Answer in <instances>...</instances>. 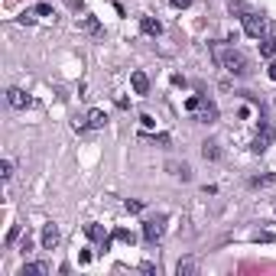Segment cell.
Returning <instances> with one entry per match:
<instances>
[{"label": "cell", "instance_id": "9a60e30c", "mask_svg": "<svg viewBox=\"0 0 276 276\" xmlns=\"http://www.w3.org/2000/svg\"><path fill=\"white\" fill-rule=\"evenodd\" d=\"M169 169H172V175H179L182 182H189V179H192V169H189L186 163H182V166H179V163H169Z\"/></svg>", "mask_w": 276, "mask_h": 276}, {"label": "cell", "instance_id": "6da1fadb", "mask_svg": "<svg viewBox=\"0 0 276 276\" xmlns=\"http://www.w3.org/2000/svg\"><path fill=\"white\" fill-rule=\"evenodd\" d=\"M214 59L221 62V68L224 72H231V75H247L250 68H247V56L244 52H237V49H224V45H214Z\"/></svg>", "mask_w": 276, "mask_h": 276}, {"label": "cell", "instance_id": "d4e9b609", "mask_svg": "<svg viewBox=\"0 0 276 276\" xmlns=\"http://www.w3.org/2000/svg\"><path fill=\"white\" fill-rule=\"evenodd\" d=\"M266 75H270V78L276 81V62H270V68H266Z\"/></svg>", "mask_w": 276, "mask_h": 276}, {"label": "cell", "instance_id": "e0dca14e", "mask_svg": "<svg viewBox=\"0 0 276 276\" xmlns=\"http://www.w3.org/2000/svg\"><path fill=\"white\" fill-rule=\"evenodd\" d=\"M114 241H124V244H133V234L127 231V227H117L114 231Z\"/></svg>", "mask_w": 276, "mask_h": 276}, {"label": "cell", "instance_id": "5bb4252c", "mask_svg": "<svg viewBox=\"0 0 276 276\" xmlns=\"http://www.w3.org/2000/svg\"><path fill=\"white\" fill-rule=\"evenodd\" d=\"M260 56H263V59H273L276 56V39H260Z\"/></svg>", "mask_w": 276, "mask_h": 276}, {"label": "cell", "instance_id": "ac0fdd59", "mask_svg": "<svg viewBox=\"0 0 276 276\" xmlns=\"http://www.w3.org/2000/svg\"><path fill=\"white\" fill-rule=\"evenodd\" d=\"M0 175H4V182L13 175V163H10V159H4V163H0Z\"/></svg>", "mask_w": 276, "mask_h": 276}, {"label": "cell", "instance_id": "ba28073f", "mask_svg": "<svg viewBox=\"0 0 276 276\" xmlns=\"http://www.w3.org/2000/svg\"><path fill=\"white\" fill-rule=\"evenodd\" d=\"M107 124V114L101 111V107H95V111H88V127L91 130H101Z\"/></svg>", "mask_w": 276, "mask_h": 276}, {"label": "cell", "instance_id": "5b68a950", "mask_svg": "<svg viewBox=\"0 0 276 276\" xmlns=\"http://www.w3.org/2000/svg\"><path fill=\"white\" fill-rule=\"evenodd\" d=\"M56 244H59V227H56V224L49 221V224L42 227V247H45V250H52Z\"/></svg>", "mask_w": 276, "mask_h": 276}, {"label": "cell", "instance_id": "2e32d148", "mask_svg": "<svg viewBox=\"0 0 276 276\" xmlns=\"http://www.w3.org/2000/svg\"><path fill=\"white\" fill-rule=\"evenodd\" d=\"M202 156H205V159H218V156H221L218 143H202Z\"/></svg>", "mask_w": 276, "mask_h": 276}, {"label": "cell", "instance_id": "9c48e42d", "mask_svg": "<svg viewBox=\"0 0 276 276\" xmlns=\"http://www.w3.org/2000/svg\"><path fill=\"white\" fill-rule=\"evenodd\" d=\"M140 29H143L147 36H159V33H163V23L153 20V17H143V20H140Z\"/></svg>", "mask_w": 276, "mask_h": 276}, {"label": "cell", "instance_id": "603a6c76", "mask_svg": "<svg viewBox=\"0 0 276 276\" xmlns=\"http://www.w3.org/2000/svg\"><path fill=\"white\" fill-rule=\"evenodd\" d=\"M124 208H127V211H140L143 205H140V202H130V198H127V202H124Z\"/></svg>", "mask_w": 276, "mask_h": 276}, {"label": "cell", "instance_id": "52a82bcc", "mask_svg": "<svg viewBox=\"0 0 276 276\" xmlns=\"http://www.w3.org/2000/svg\"><path fill=\"white\" fill-rule=\"evenodd\" d=\"M130 85H133L136 95H147V91H150V78L143 72H133V75H130Z\"/></svg>", "mask_w": 276, "mask_h": 276}, {"label": "cell", "instance_id": "8992f818", "mask_svg": "<svg viewBox=\"0 0 276 276\" xmlns=\"http://www.w3.org/2000/svg\"><path fill=\"white\" fill-rule=\"evenodd\" d=\"M198 120H202V124H214V120H218V107H214L211 101H202V107H198Z\"/></svg>", "mask_w": 276, "mask_h": 276}, {"label": "cell", "instance_id": "3957f363", "mask_svg": "<svg viewBox=\"0 0 276 276\" xmlns=\"http://www.w3.org/2000/svg\"><path fill=\"white\" fill-rule=\"evenodd\" d=\"M163 231H166L163 218H156V221H147V224H143V237H147L150 244H156L159 237H163Z\"/></svg>", "mask_w": 276, "mask_h": 276}, {"label": "cell", "instance_id": "8fae6325", "mask_svg": "<svg viewBox=\"0 0 276 276\" xmlns=\"http://www.w3.org/2000/svg\"><path fill=\"white\" fill-rule=\"evenodd\" d=\"M45 273H49V266H45V263H26L20 270V276H45Z\"/></svg>", "mask_w": 276, "mask_h": 276}, {"label": "cell", "instance_id": "7c38bea8", "mask_svg": "<svg viewBox=\"0 0 276 276\" xmlns=\"http://www.w3.org/2000/svg\"><path fill=\"white\" fill-rule=\"evenodd\" d=\"M175 273H179V276H189V273H195V260H192V257L179 260V263H175Z\"/></svg>", "mask_w": 276, "mask_h": 276}, {"label": "cell", "instance_id": "4fadbf2b", "mask_svg": "<svg viewBox=\"0 0 276 276\" xmlns=\"http://www.w3.org/2000/svg\"><path fill=\"white\" fill-rule=\"evenodd\" d=\"M85 234L91 237V241H104V247H107V237H104V227H101V224H88Z\"/></svg>", "mask_w": 276, "mask_h": 276}, {"label": "cell", "instance_id": "484cf974", "mask_svg": "<svg viewBox=\"0 0 276 276\" xmlns=\"http://www.w3.org/2000/svg\"><path fill=\"white\" fill-rule=\"evenodd\" d=\"M273 107H276V98H273Z\"/></svg>", "mask_w": 276, "mask_h": 276}, {"label": "cell", "instance_id": "30bf717a", "mask_svg": "<svg viewBox=\"0 0 276 276\" xmlns=\"http://www.w3.org/2000/svg\"><path fill=\"white\" fill-rule=\"evenodd\" d=\"M78 26L85 29V33H101V26H98V20L91 17V13H81V17H78Z\"/></svg>", "mask_w": 276, "mask_h": 276}, {"label": "cell", "instance_id": "44dd1931", "mask_svg": "<svg viewBox=\"0 0 276 276\" xmlns=\"http://www.w3.org/2000/svg\"><path fill=\"white\" fill-rule=\"evenodd\" d=\"M17 237H20V224H13V227H10V234H7V244H13Z\"/></svg>", "mask_w": 276, "mask_h": 276}, {"label": "cell", "instance_id": "d6986e66", "mask_svg": "<svg viewBox=\"0 0 276 276\" xmlns=\"http://www.w3.org/2000/svg\"><path fill=\"white\" fill-rule=\"evenodd\" d=\"M273 182H276V175H260V179H254L250 186H273Z\"/></svg>", "mask_w": 276, "mask_h": 276}, {"label": "cell", "instance_id": "ffe728a7", "mask_svg": "<svg viewBox=\"0 0 276 276\" xmlns=\"http://www.w3.org/2000/svg\"><path fill=\"white\" fill-rule=\"evenodd\" d=\"M186 107H189V111H198V107H202V98H189Z\"/></svg>", "mask_w": 276, "mask_h": 276}, {"label": "cell", "instance_id": "7a4b0ae2", "mask_svg": "<svg viewBox=\"0 0 276 276\" xmlns=\"http://www.w3.org/2000/svg\"><path fill=\"white\" fill-rule=\"evenodd\" d=\"M244 33L254 36V39H260V36L266 33V20L257 17V13H244Z\"/></svg>", "mask_w": 276, "mask_h": 276}, {"label": "cell", "instance_id": "cb8c5ba5", "mask_svg": "<svg viewBox=\"0 0 276 276\" xmlns=\"http://www.w3.org/2000/svg\"><path fill=\"white\" fill-rule=\"evenodd\" d=\"M172 7H175V10H186V7H189V0H172Z\"/></svg>", "mask_w": 276, "mask_h": 276}, {"label": "cell", "instance_id": "7402d4cb", "mask_svg": "<svg viewBox=\"0 0 276 276\" xmlns=\"http://www.w3.org/2000/svg\"><path fill=\"white\" fill-rule=\"evenodd\" d=\"M36 13H39V17H49L52 7H49V4H39V7H36Z\"/></svg>", "mask_w": 276, "mask_h": 276}, {"label": "cell", "instance_id": "277c9868", "mask_svg": "<svg viewBox=\"0 0 276 276\" xmlns=\"http://www.w3.org/2000/svg\"><path fill=\"white\" fill-rule=\"evenodd\" d=\"M7 101H10V107H17V111H23V107L33 104V101H29V95H26V91H20V88H10V91H7Z\"/></svg>", "mask_w": 276, "mask_h": 276}]
</instances>
